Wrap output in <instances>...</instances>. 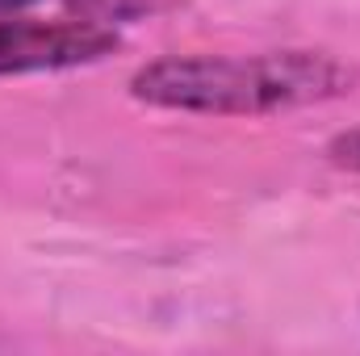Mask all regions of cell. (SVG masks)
Returning a JSON list of instances; mask_svg holds the SVG:
<instances>
[{
	"label": "cell",
	"instance_id": "cell-1",
	"mask_svg": "<svg viewBox=\"0 0 360 356\" xmlns=\"http://www.w3.org/2000/svg\"><path fill=\"white\" fill-rule=\"evenodd\" d=\"M360 68L327 46L272 51H188L160 55L130 76V96L164 113L201 117H272L352 96Z\"/></svg>",
	"mask_w": 360,
	"mask_h": 356
},
{
	"label": "cell",
	"instance_id": "cell-2",
	"mask_svg": "<svg viewBox=\"0 0 360 356\" xmlns=\"http://www.w3.org/2000/svg\"><path fill=\"white\" fill-rule=\"evenodd\" d=\"M117 51H122V34L113 25L59 21V17H0V80L76 72V68L105 63Z\"/></svg>",
	"mask_w": 360,
	"mask_h": 356
},
{
	"label": "cell",
	"instance_id": "cell-3",
	"mask_svg": "<svg viewBox=\"0 0 360 356\" xmlns=\"http://www.w3.org/2000/svg\"><path fill=\"white\" fill-rule=\"evenodd\" d=\"M176 0H0V17H59L92 25H134L160 17Z\"/></svg>",
	"mask_w": 360,
	"mask_h": 356
},
{
	"label": "cell",
	"instance_id": "cell-4",
	"mask_svg": "<svg viewBox=\"0 0 360 356\" xmlns=\"http://www.w3.org/2000/svg\"><path fill=\"white\" fill-rule=\"evenodd\" d=\"M327 160H331L335 168L356 172V177H360V126H352V130H340V134L327 143Z\"/></svg>",
	"mask_w": 360,
	"mask_h": 356
}]
</instances>
